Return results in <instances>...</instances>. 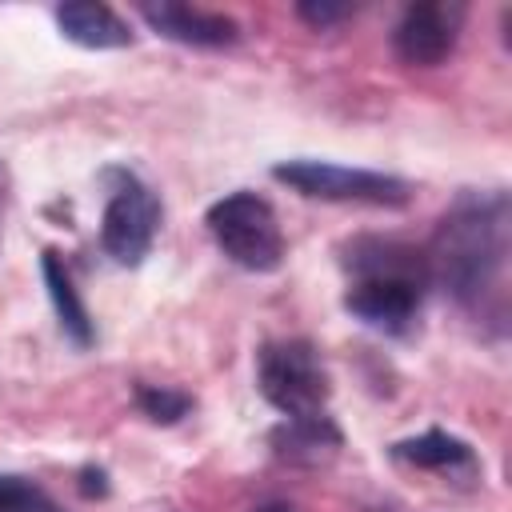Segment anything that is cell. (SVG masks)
Listing matches in <instances>:
<instances>
[{"instance_id": "14", "label": "cell", "mask_w": 512, "mask_h": 512, "mask_svg": "<svg viewBox=\"0 0 512 512\" xmlns=\"http://www.w3.org/2000/svg\"><path fill=\"white\" fill-rule=\"evenodd\" d=\"M0 512H60V504L24 476H0Z\"/></svg>"}, {"instance_id": "2", "label": "cell", "mask_w": 512, "mask_h": 512, "mask_svg": "<svg viewBox=\"0 0 512 512\" xmlns=\"http://www.w3.org/2000/svg\"><path fill=\"white\" fill-rule=\"evenodd\" d=\"M340 268L348 276L344 288V312L384 336H404L424 304L428 260L424 248L400 240V236H376L360 232L340 244Z\"/></svg>"}, {"instance_id": "8", "label": "cell", "mask_w": 512, "mask_h": 512, "mask_svg": "<svg viewBox=\"0 0 512 512\" xmlns=\"http://www.w3.org/2000/svg\"><path fill=\"white\" fill-rule=\"evenodd\" d=\"M136 12L156 36L184 48H232L240 40V20L216 8L160 0V4H140Z\"/></svg>"}, {"instance_id": "3", "label": "cell", "mask_w": 512, "mask_h": 512, "mask_svg": "<svg viewBox=\"0 0 512 512\" xmlns=\"http://www.w3.org/2000/svg\"><path fill=\"white\" fill-rule=\"evenodd\" d=\"M204 224L216 248L244 272H256V276L276 272L288 256V240H284L276 208L252 188H236L212 200L204 212Z\"/></svg>"}, {"instance_id": "7", "label": "cell", "mask_w": 512, "mask_h": 512, "mask_svg": "<svg viewBox=\"0 0 512 512\" xmlns=\"http://www.w3.org/2000/svg\"><path fill=\"white\" fill-rule=\"evenodd\" d=\"M468 8L460 0L408 4L392 28V52L408 68H436L456 52Z\"/></svg>"}, {"instance_id": "12", "label": "cell", "mask_w": 512, "mask_h": 512, "mask_svg": "<svg viewBox=\"0 0 512 512\" xmlns=\"http://www.w3.org/2000/svg\"><path fill=\"white\" fill-rule=\"evenodd\" d=\"M268 444L288 464H320V460H328V456H336L344 448V432H340V424L328 412L284 416L268 432Z\"/></svg>"}, {"instance_id": "4", "label": "cell", "mask_w": 512, "mask_h": 512, "mask_svg": "<svg viewBox=\"0 0 512 512\" xmlns=\"http://www.w3.org/2000/svg\"><path fill=\"white\" fill-rule=\"evenodd\" d=\"M104 180V216H100V248L120 268H140L160 232V196L156 188L128 164H108Z\"/></svg>"}, {"instance_id": "11", "label": "cell", "mask_w": 512, "mask_h": 512, "mask_svg": "<svg viewBox=\"0 0 512 512\" xmlns=\"http://www.w3.org/2000/svg\"><path fill=\"white\" fill-rule=\"evenodd\" d=\"M40 276H44V292L52 300V312H56V324L60 332L72 340V348H92L96 344V324H92V312L72 280V268L68 260L56 252V248H44L40 252Z\"/></svg>"}, {"instance_id": "15", "label": "cell", "mask_w": 512, "mask_h": 512, "mask_svg": "<svg viewBox=\"0 0 512 512\" xmlns=\"http://www.w3.org/2000/svg\"><path fill=\"white\" fill-rule=\"evenodd\" d=\"M296 16L312 32H328V28L344 24V20H352L356 16V4H348V0H300L296 4Z\"/></svg>"}, {"instance_id": "9", "label": "cell", "mask_w": 512, "mask_h": 512, "mask_svg": "<svg viewBox=\"0 0 512 512\" xmlns=\"http://www.w3.org/2000/svg\"><path fill=\"white\" fill-rule=\"evenodd\" d=\"M388 452H392V460L420 468V472H440V476H480L484 472L476 448L464 436L444 432V428H428L420 436L396 440Z\"/></svg>"}, {"instance_id": "6", "label": "cell", "mask_w": 512, "mask_h": 512, "mask_svg": "<svg viewBox=\"0 0 512 512\" xmlns=\"http://www.w3.org/2000/svg\"><path fill=\"white\" fill-rule=\"evenodd\" d=\"M256 388L280 416H312L328 412L332 376L312 340L280 336L256 348Z\"/></svg>"}, {"instance_id": "1", "label": "cell", "mask_w": 512, "mask_h": 512, "mask_svg": "<svg viewBox=\"0 0 512 512\" xmlns=\"http://www.w3.org/2000/svg\"><path fill=\"white\" fill-rule=\"evenodd\" d=\"M428 280L488 336L508 332L512 200L504 188H460L424 248Z\"/></svg>"}, {"instance_id": "18", "label": "cell", "mask_w": 512, "mask_h": 512, "mask_svg": "<svg viewBox=\"0 0 512 512\" xmlns=\"http://www.w3.org/2000/svg\"><path fill=\"white\" fill-rule=\"evenodd\" d=\"M252 512H296L292 504H284V500H264V504H256Z\"/></svg>"}, {"instance_id": "13", "label": "cell", "mask_w": 512, "mask_h": 512, "mask_svg": "<svg viewBox=\"0 0 512 512\" xmlns=\"http://www.w3.org/2000/svg\"><path fill=\"white\" fill-rule=\"evenodd\" d=\"M132 400L152 424H180L196 404L184 388H172V384H136Z\"/></svg>"}, {"instance_id": "17", "label": "cell", "mask_w": 512, "mask_h": 512, "mask_svg": "<svg viewBox=\"0 0 512 512\" xmlns=\"http://www.w3.org/2000/svg\"><path fill=\"white\" fill-rule=\"evenodd\" d=\"M8 188H12V172H8V164L0 160V224H4V208H8Z\"/></svg>"}, {"instance_id": "10", "label": "cell", "mask_w": 512, "mask_h": 512, "mask_svg": "<svg viewBox=\"0 0 512 512\" xmlns=\"http://www.w3.org/2000/svg\"><path fill=\"white\" fill-rule=\"evenodd\" d=\"M52 20L60 28L64 40L80 44V48H92V52H108V48H128L136 36H132V24L108 8V4H96V0H72V4H56L52 8Z\"/></svg>"}, {"instance_id": "16", "label": "cell", "mask_w": 512, "mask_h": 512, "mask_svg": "<svg viewBox=\"0 0 512 512\" xmlns=\"http://www.w3.org/2000/svg\"><path fill=\"white\" fill-rule=\"evenodd\" d=\"M80 496H108V472L104 468H80Z\"/></svg>"}, {"instance_id": "5", "label": "cell", "mask_w": 512, "mask_h": 512, "mask_svg": "<svg viewBox=\"0 0 512 512\" xmlns=\"http://www.w3.org/2000/svg\"><path fill=\"white\" fill-rule=\"evenodd\" d=\"M272 180L308 200H328V204L404 208L412 200V184L396 172L356 168V164H336V160H316V156H292V160L272 164Z\"/></svg>"}]
</instances>
